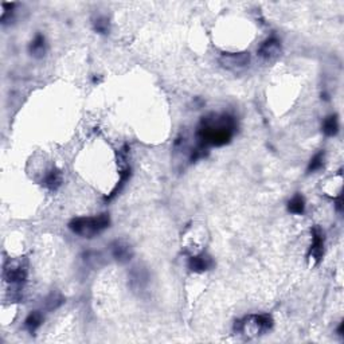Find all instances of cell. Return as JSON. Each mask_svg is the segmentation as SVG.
Here are the masks:
<instances>
[{
  "label": "cell",
  "mask_w": 344,
  "mask_h": 344,
  "mask_svg": "<svg viewBox=\"0 0 344 344\" xmlns=\"http://www.w3.org/2000/svg\"><path fill=\"white\" fill-rule=\"evenodd\" d=\"M324 254V234L319 227L312 230V246L309 250V257H312L316 262L322 260Z\"/></svg>",
  "instance_id": "cell-6"
},
{
  "label": "cell",
  "mask_w": 344,
  "mask_h": 344,
  "mask_svg": "<svg viewBox=\"0 0 344 344\" xmlns=\"http://www.w3.org/2000/svg\"><path fill=\"white\" fill-rule=\"evenodd\" d=\"M336 207H337V210H339V211H341V196L339 199H337Z\"/></svg>",
  "instance_id": "cell-17"
},
{
  "label": "cell",
  "mask_w": 344,
  "mask_h": 344,
  "mask_svg": "<svg viewBox=\"0 0 344 344\" xmlns=\"http://www.w3.org/2000/svg\"><path fill=\"white\" fill-rule=\"evenodd\" d=\"M43 323V316H42L39 312H33V313L28 314V318L26 319V323H24V326H26V328L28 329V332L30 333H34L35 331H37L39 327H41V324Z\"/></svg>",
  "instance_id": "cell-12"
},
{
  "label": "cell",
  "mask_w": 344,
  "mask_h": 344,
  "mask_svg": "<svg viewBox=\"0 0 344 344\" xmlns=\"http://www.w3.org/2000/svg\"><path fill=\"white\" fill-rule=\"evenodd\" d=\"M109 224H110V218L108 214H101L98 217L75 218L69 223V227L71 232L78 236L92 238L104 232L105 228H108Z\"/></svg>",
  "instance_id": "cell-2"
},
{
  "label": "cell",
  "mask_w": 344,
  "mask_h": 344,
  "mask_svg": "<svg viewBox=\"0 0 344 344\" xmlns=\"http://www.w3.org/2000/svg\"><path fill=\"white\" fill-rule=\"evenodd\" d=\"M323 161H324V154L323 152H319L318 155H314L313 159L310 160L309 165H308V172H314L322 168Z\"/></svg>",
  "instance_id": "cell-15"
},
{
  "label": "cell",
  "mask_w": 344,
  "mask_h": 344,
  "mask_svg": "<svg viewBox=\"0 0 344 344\" xmlns=\"http://www.w3.org/2000/svg\"><path fill=\"white\" fill-rule=\"evenodd\" d=\"M45 50H46L45 37L41 34H38L37 37H35L34 41L31 42L30 52L34 56H42L43 54H45Z\"/></svg>",
  "instance_id": "cell-13"
},
{
  "label": "cell",
  "mask_w": 344,
  "mask_h": 344,
  "mask_svg": "<svg viewBox=\"0 0 344 344\" xmlns=\"http://www.w3.org/2000/svg\"><path fill=\"white\" fill-rule=\"evenodd\" d=\"M280 41L276 39V38H270V39L262 43L261 47L258 49V54L262 58H265V60H270V58H273L280 52Z\"/></svg>",
  "instance_id": "cell-7"
},
{
  "label": "cell",
  "mask_w": 344,
  "mask_h": 344,
  "mask_svg": "<svg viewBox=\"0 0 344 344\" xmlns=\"http://www.w3.org/2000/svg\"><path fill=\"white\" fill-rule=\"evenodd\" d=\"M273 327V319L269 314H250L243 320L236 323L237 332H241L247 336H257L269 331Z\"/></svg>",
  "instance_id": "cell-3"
},
{
  "label": "cell",
  "mask_w": 344,
  "mask_h": 344,
  "mask_svg": "<svg viewBox=\"0 0 344 344\" xmlns=\"http://www.w3.org/2000/svg\"><path fill=\"white\" fill-rule=\"evenodd\" d=\"M61 183H62V174H61L60 169L54 168L52 171L49 172V175L46 176L45 186L49 190L55 191L56 188L60 187Z\"/></svg>",
  "instance_id": "cell-10"
},
{
  "label": "cell",
  "mask_w": 344,
  "mask_h": 344,
  "mask_svg": "<svg viewBox=\"0 0 344 344\" xmlns=\"http://www.w3.org/2000/svg\"><path fill=\"white\" fill-rule=\"evenodd\" d=\"M27 278V268L20 261L8 262L4 268V280L14 285H22Z\"/></svg>",
  "instance_id": "cell-4"
},
{
  "label": "cell",
  "mask_w": 344,
  "mask_h": 344,
  "mask_svg": "<svg viewBox=\"0 0 344 344\" xmlns=\"http://www.w3.org/2000/svg\"><path fill=\"white\" fill-rule=\"evenodd\" d=\"M94 28H96V31H98V33H101V34L108 33V30H109L108 20L104 18L97 19V20H96V24H94Z\"/></svg>",
  "instance_id": "cell-16"
},
{
  "label": "cell",
  "mask_w": 344,
  "mask_h": 344,
  "mask_svg": "<svg viewBox=\"0 0 344 344\" xmlns=\"http://www.w3.org/2000/svg\"><path fill=\"white\" fill-rule=\"evenodd\" d=\"M250 62L249 52H233V54H223L221 58V64L230 70H240L246 68Z\"/></svg>",
  "instance_id": "cell-5"
},
{
  "label": "cell",
  "mask_w": 344,
  "mask_h": 344,
  "mask_svg": "<svg viewBox=\"0 0 344 344\" xmlns=\"http://www.w3.org/2000/svg\"><path fill=\"white\" fill-rule=\"evenodd\" d=\"M288 210L292 214H297V215H301V214L305 211V202H304V198L300 194L295 195L291 202L288 205Z\"/></svg>",
  "instance_id": "cell-14"
},
{
  "label": "cell",
  "mask_w": 344,
  "mask_h": 344,
  "mask_svg": "<svg viewBox=\"0 0 344 344\" xmlns=\"http://www.w3.org/2000/svg\"><path fill=\"white\" fill-rule=\"evenodd\" d=\"M213 265H214V262H213V260H211V257H209V255H206V254L191 257L190 261H188V266H190V269L194 270V272H206V270H209Z\"/></svg>",
  "instance_id": "cell-8"
},
{
  "label": "cell",
  "mask_w": 344,
  "mask_h": 344,
  "mask_svg": "<svg viewBox=\"0 0 344 344\" xmlns=\"http://www.w3.org/2000/svg\"><path fill=\"white\" fill-rule=\"evenodd\" d=\"M236 120L230 114L211 113L203 117L198 128V140L202 148L227 144L236 132Z\"/></svg>",
  "instance_id": "cell-1"
},
{
  "label": "cell",
  "mask_w": 344,
  "mask_h": 344,
  "mask_svg": "<svg viewBox=\"0 0 344 344\" xmlns=\"http://www.w3.org/2000/svg\"><path fill=\"white\" fill-rule=\"evenodd\" d=\"M323 132L327 136H335L339 132V120H337L336 114H331L327 117L323 124Z\"/></svg>",
  "instance_id": "cell-11"
},
{
  "label": "cell",
  "mask_w": 344,
  "mask_h": 344,
  "mask_svg": "<svg viewBox=\"0 0 344 344\" xmlns=\"http://www.w3.org/2000/svg\"><path fill=\"white\" fill-rule=\"evenodd\" d=\"M112 254L117 261L127 262L132 257V249L123 242H114L112 245Z\"/></svg>",
  "instance_id": "cell-9"
}]
</instances>
